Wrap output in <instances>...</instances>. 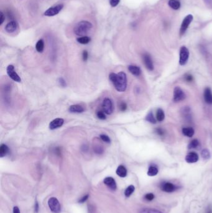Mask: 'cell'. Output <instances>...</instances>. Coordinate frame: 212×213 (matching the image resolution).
Segmentation results:
<instances>
[{
	"label": "cell",
	"mask_w": 212,
	"mask_h": 213,
	"mask_svg": "<svg viewBox=\"0 0 212 213\" xmlns=\"http://www.w3.org/2000/svg\"><path fill=\"white\" fill-rule=\"evenodd\" d=\"M68 110L72 113H82L84 111V109L80 105H72Z\"/></svg>",
	"instance_id": "d6986e66"
},
{
	"label": "cell",
	"mask_w": 212,
	"mask_h": 213,
	"mask_svg": "<svg viewBox=\"0 0 212 213\" xmlns=\"http://www.w3.org/2000/svg\"><path fill=\"white\" fill-rule=\"evenodd\" d=\"M192 21H193V16L192 15H188L184 18L181 24V29H180V34H181V36H182L184 33H185L188 28V27L189 26Z\"/></svg>",
	"instance_id": "5b68a950"
},
{
	"label": "cell",
	"mask_w": 212,
	"mask_h": 213,
	"mask_svg": "<svg viewBox=\"0 0 212 213\" xmlns=\"http://www.w3.org/2000/svg\"><path fill=\"white\" fill-rule=\"evenodd\" d=\"M204 99L206 103L212 104V93L210 88H206L204 91Z\"/></svg>",
	"instance_id": "2e32d148"
},
{
	"label": "cell",
	"mask_w": 212,
	"mask_h": 213,
	"mask_svg": "<svg viewBox=\"0 0 212 213\" xmlns=\"http://www.w3.org/2000/svg\"><path fill=\"white\" fill-rule=\"evenodd\" d=\"M17 27V22L15 21H11L8 22L5 27V30L9 32V33H12V32H15Z\"/></svg>",
	"instance_id": "9a60e30c"
},
{
	"label": "cell",
	"mask_w": 212,
	"mask_h": 213,
	"mask_svg": "<svg viewBox=\"0 0 212 213\" xmlns=\"http://www.w3.org/2000/svg\"><path fill=\"white\" fill-rule=\"evenodd\" d=\"M164 118H165V114L164 111L162 109H159L157 110V114H156L157 120L159 122H162L164 120Z\"/></svg>",
	"instance_id": "d4e9b609"
},
{
	"label": "cell",
	"mask_w": 212,
	"mask_h": 213,
	"mask_svg": "<svg viewBox=\"0 0 212 213\" xmlns=\"http://www.w3.org/2000/svg\"><path fill=\"white\" fill-rule=\"evenodd\" d=\"M48 205L50 211L53 213H60L61 211V206L56 198L52 197L48 201Z\"/></svg>",
	"instance_id": "3957f363"
},
{
	"label": "cell",
	"mask_w": 212,
	"mask_h": 213,
	"mask_svg": "<svg viewBox=\"0 0 212 213\" xmlns=\"http://www.w3.org/2000/svg\"><path fill=\"white\" fill-rule=\"evenodd\" d=\"M102 107L105 113L108 115H111L113 112V102L108 98H106L104 99L102 104Z\"/></svg>",
	"instance_id": "9c48e42d"
},
{
	"label": "cell",
	"mask_w": 212,
	"mask_h": 213,
	"mask_svg": "<svg viewBox=\"0 0 212 213\" xmlns=\"http://www.w3.org/2000/svg\"><path fill=\"white\" fill-rule=\"evenodd\" d=\"M93 150L95 153L97 155L102 154L104 151L103 148L100 145H95V146H93Z\"/></svg>",
	"instance_id": "4dcf8cb0"
},
{
	"label": "cell",
	"mask_w": 212,
	"mask_h": 213,
	"mask_svg": "<svg viewBox=\"0 0 212 213\" xmlns=\"http://www.w3.org/2000/svg\"><path fill=\"white\" fill-rule=\"evenodd\" d=\"M204 1L207 5L212 6V0H204Z\"/></svg>",
	"instance_id": "bcb514c9"
},
{
	"label": "cell",
	"mask_w": 212,
	"mask_h": 213,
	"mask_svg": "<svg viewBox=\"0 0 212 213\" xmlns=\"http://www.w3.org/2000/svg\"><path fill=\"white\" fill-rule=\"evenodd\" d=\"M160 189L164 192L172 193L177 189V187L173 183L169 182H164L161 184Z\"/></svg>",
	"instance_id": "30bf717a"
},
{
	"label": "cell",
	"mask_w": 212,
	"mask_h": 213,
	"mask_svg": "<svg viewBox=\"0 0 212 213\" xmlns=\"http://www.w3.org/2000/svg\"><path fill=\"white\" fill-rule=\"evenodd\" d=\"M109 78L117 91L123 92L126 90L127 88V77L125 73L123 72L118 74L112 73L109 76Z\"/></svg>",
	"instance_id": "6da1fadb"
},
{
	"label": "cell",
	"mask_w": 212,
	"mask_h": 213,
	"mask_svg": "<svg viewBox=\"0 0 212 213\" xmlns=\"http://www.w3.org/2000/svg\"><path fill=\"white\" fill-rule=\"evenodd\" d=\"M89 197V194H86V195H85L84 196H83L82 198L80 199L79 200H78V202H80V203H84V202H85L87 200H88Z\"/></svg>",
	"instance_id": "74e56055"
},
{
	"label": "cell",
	"mask_w": 212,
	"mask_h": 213,
	"mask_svg": "<svg viewBox=\"0 0 212 213\" xmlns=\"http://www.w3.org/2000/svg\"><path fill=\"white\" fill-rule=\"evenodd\" d=\"M186 99V94L179 87H176L174 90V101L179 102Z\"/></svg>",
	"instance_id": "8992f818"
},
{
	"label": "cell",
	"mask_w": 212,
	"mask_h": 213,
	"mask_svg": "<svg viewBox=\"0 0 212 213\" xmlns=\"http://www.w3.org/2000/svg\"><path fill=\"white\" fill-rule=\"evenodd\" d=\"M206 213H212V209L210 207H209L206 209Z\"/></svg>",
	"instance_id": "c3c4849f"
},
{
	"label": "cell",
	"mask_w": 212,
	"mask_h": 213,
	"mask_svg": "<svg viewBox=\"0 0 212 213\" xmlns=\"http://www.w3.org/2000/svg\"><path fill=\"white\" fill-rule=\"evenodd\" d=\"M92 28V24L86 21H82L78 22L75 25L73 31L78 36H85Z\"/></svg>",
	"instance_id": "7a4b0ae2"
},
{
	"label": "cell",
	"mask_w": 212,
	"mask_h": 213,
	"mask_svg": "<svg viewBox=\"0 0 212 213\" xmlns=\"http://www.w3.org/2000/svg\"><path fill=\"white\" fill-rule=\"evenodd\" d=\"M77 40L78 41V43H79L82 44H86L90 43V38L88 36H82L80 37V38H77Z\"/></svg>",
	"instance_id": "484cf974"
},
{
	"label": "cell",
	"mask_w": 212,
	"mask_h": 213,
	"mask_svg": "<svg viewBox=\"0 0 212 213\" xmlns=\"http://www.w3.org/2000/svg\"><path fill=\"white\" fill-rule=\"evenodd\" d=\"M82 57H83V60H84V61H87V59H88V57H89V54L86 50H84V51L83 52Z\"/></svg>",
	"instance_id": "ab89813d"
},
{
	"label": "cell",
	"mask_w": 212,
	"mask_h": 213,
	"mask_svg": "<svg viewBox=\"0 0 212 213\" xmlns=\"http://www.w3.org/2000/svg\"><path fill=\"white\" fill-rule=\"evenodd\" d=\"M156 132L160 136H163L164 135V130L162 128H157Z\"/></svg>",
	"instance_id": "b9f144b4"
},
{
	"label": "cell",
	"mask_w": 212,
	"mask_h": 213,
	"mask_svg": "<svg viewBox=\"0 0 212 213\" xmlns=\"http://www.w3.org/2000/svg\"><path fill=\"white\" fill-rule=\"evenodd\" d=\"M36 49L38 53H43L44 49V43L43 39H40L38 41L36 45Z\"/></svg>",
	"instance_id": "cb8c5ba5"
},
{
	"label": "cell",
	"mask_w": 212,
	"mask_h": 213,
	"mask_svg": "<svg viewBox=\"0 0 212 213\" xmlns=\"http://www.w3.org/2000/svg\"><path fill=\"white\" fill-rule=\"evenodd\" d=\"M88 149H89V148H88V146H87L86 145H84V146H83L82 147V150L83 151H86L87 150H88Z\"/></svg>",
	"instance_id": "7dc6e473"
},
{
	"label": "cell",
	"mask_w": 212,
	"mask_h": 213,
	"mask_svg": "<svg viewBox=\"0 0 212 213\" xmlns=\"http://www.w3.org/2000/svg\"><path fill=\"white\" fill-rule=\"evenodd\" d=\"M154 198H155V196L153 193H147L144 196L145 200H146L147 201H153L154 199Z\"/></svg>",
	"instance_id": "836d02e7"
},
{
	"label": "cell",
	"mask_w": 212,
	"mask_h": 213,
	"mask_svg": "<svg viewBox=\"0 0 212 213\" xmlns=\"http://www.w3.org/2000/svg\"><path fill=\"white\" fill-rule=\"evenodd\" d=\"M188 57H189V50L185 46H182L180 50V65L184 66L187 62Z\"/></svg>",
	"instance_id": "277c9868"
},
{
	"label": "cell",
	"mask_w": 212,
	"mask_h": 213,
	"mask_svg": "<svg viewBox=\"0 0 212 213\" xmlns=\"http://www.w3.org/2000/svg\"><path fill=\"white\" fill-rule=\"evenodd\" d=\"M39 203L38 202V201H36L35 202V205H34V211L36 213H38L39 211Z\"/></svg>",
	"instance_id": "7bdbcfd3"
},
{
	"label": "cell",
	"mask_w": 212,
	"mask_h": 213,
	"mask_svg": "<svg viewBox=\"0 0 212 213\" xmlns=\"http://www.w3.org/2000/svg\"><path fill=\"white\" fill-rule=\"evenodd\" d=\"M63 8V5L62 4H58V5H57L56 6L51 7V8H49L48 10H47L44 12V15L46 16H56L62 10Z\"/></svg>",
	"instance_id": "52a82bcc"
},
{
	"label": "cell",
	"mask_w": 212,
	"mask_h": 213,
	"mask_svg": "<svg viewBox=\"0 0 212 213\" xmlns=\"http://www.w3.org/2000/svg\"><path fill=\"white\" fill-rule=\"evenodd\" d=\"M116 173L119 177L124 178L127 175V170L125 168V166H124L123 165H119L116 171Z\"/></svg>",
	"instance_id": "ac0fdd59"
},
{
	"label": "cell",
	"mask_w": 212,
	"mask_h": 213,
	"mask_svg": "<svg viewBox=\"0 0 212 213\" xmlns=\"http://www.w3.org/2000/svg\"><path fill=\"white\" fill-rule=\"evenodd\" d=\"M4 19H5V18H4L3 13L2 12H1L0 13V25H1L3 24L4 21Z\"/></svg>",
	"instance_id": "ee69618b"
},
{
	"label": "cell",
	"mask_w": 212,
	"mask_h": 213,
	"mask_svg": "<svg viewBox=\"0 0 212 213\" xmlns=\"http://www.w3.org/2000/svg\"><path fill=\"white\" fill-rule=\"evenodd\" d=\"M9 152V148L5 144H1L0 146V156L3 158V157L5 156Z\"/></svg>",
	"instance_id": "7402d4cb"
},
{
	"label": "cell",
	"mask_w": 212,
	"mask_h": 213,
	"mask_svg": "<svg viewBox=\"0 0 212 213\" xmlns=\"http://www.w3.org/2000/svg\"><path fill=\"white\" fill-rule=\"evenodd\" d=\"M128 70L132 75L135 76H139L141 74V69L138 66H133V65H131V66H128Z\"/></svg>",
	"instance_id": "e0dca14e"
},
{
	"label": "cell",
	"mask_w": 212,
	"mask_h": 213,
	"mask_svg": "<svg viewBox=\"0 0 212 213\" xmlns=\"http://www.w3.org/2000/svg\"><path fill=\"white\" fill-rule=\"evenodd\" d=\"M184 78H185V80L188 82H190L193 81V76L190 74H187Z\"/></svg>",
	"instance_id": "60d3db41"
},
{
	"label": "cell",
	"mask_w": 212,
	"mask_h": 213,
	"mask_svg": "<svg viewBox=\"0 0 212 213\" xmlns=\"http://www.w3.org/2000/svg\"><path fill=\"white\" fill-rule=\"evenodd\" d=\"M105 185L110 188L112 190H115L116 189L117 186H116V183L115 181V180L112 177H107L104 179L103 181Z\"/></svg>",
	"instance_id": "4fadbf2b"
},
{
	"label": "cell",
	"mask_w": 212,
	"mask_h": 213,
	"mask_svg": "<svg viewBox=\"0 0 212 213\" xmlns=\"http://www.w3.org/2000/svg\"><path fill=\"white\" fill-rule=\"evenodd\" d=\"M146 120H147V122H149L151 123H156V118H154V115H153V114L152 112H150L147 115V116L146 117Z\"/></svg>",
	"instance_id": "f546056e"
},
{
	"label": "cell",
	"mask_w": 212,
	"mask_h": 213,
	"mask_svg": "<svg viewBox=\"0 0 212 213\" xmlns=\"http://www.w3.org/2000/svg\"><path fill=\"white\" fill-rule=\"evenodd\" d=\"M168 4L170 8L175 10H177L181 8V3L178 0H169Z\"/></svg>",
	"instance_id": "44dd1931"
},
{
	"label": "cell",
	"mask_w": 212,
	"mask_h": 213,
	"mask_svg": "<svg viewBox=\"0 0 212 213\" xmlns=\"http://www.w3.org/2000/svg\"><path fill=\"white\" fill-rule=\"evenodd\" d=\"M119 1H120V0H109L110 4H111V6L112 7L116 6L119 4Z\"/></svg>",
	"instance_id": "8d00e7d4"
},
{
	"label": "cell",
	"mask_w": 212,
	"mask_h": 213,
	"mask_svg": "<svg viewBox=\"0 0 212 213\" xmlns=\"http://www.w3.org/2000/svg\"><path fill=\"white\" fill-rule=\"evenodd\" d=\"M199 155L195 152H190L186 157V161L188 163H194L199 160Z\"/></svg>",
	"instance_id": "5bb4252c"
},
{
	"label": "cell",
	"mask_w": 212,
	"mask_h": 213,
	"mask_svg": "<svg viewBox=\"0 0 212 213\" xmlns=\"http://www.w3.org/2000/svg\"><path fill=\"white\" fill-rule=\"evenodd\" d=\"M100 138L101 139V140L105 142V143H110V142H111V140H110V138H109V137L107 135H105V134H102V135H101L100 136Z\"/></svg>",
	"instance_id": "d6a6232c"
},
{
	"label": "cell",
	"mask_w": 212,
	"mask_h": 213,
	"mask_svg": "<svg viewBox=\"0 0 212 213\" xmlns=\"http://www.w3.org/2000/svg\"><path fill=\"white\" fill-rule=\"evenodd\" d=\"M64 123V120L62 118H57L53 120L52 121L49 123V128L50 130H55L56 128L61 127Z\"/></svg>",
	"instance_id": "7c38bea8"
},
{
	"label": "cell",
	"mask_w": 212,
	"mask_h": 213,
	"mask_svg": "<svg viewBox=\"0 0 212 213\" xmlns=\"http://www.w3.org/2000/svg\"><path fill=\"white\" fill-rule=\"evenodd\" d=\"M96 116L100 120H105L106 119V115L105 113L102 111H98V112L96 113Z\"/></svg>",
	"instance_id": "e575fe53"
},
{
	"label": "cell",
	"mask_w": 212,
	"mask_h": 213,
	"mask_svg": "<svg viewBox=\"0 0 212 213\" xmlns=\"http://www.w3.org/2000/svg\"><path fill=\"white\" fill-rule=\"evenodd\" d=\"M59 84L62 87H66V85H67L66 81L64 80L63 78H61V77L59 78Z\"/></svg>",
	"instance_id": "f35d334b"
},
{
	"label": "cell",
	"mask_w": 212,
	"mask_h": 213,
	"mask_svg": "<svg viewBox=\"0 0 212 213\" xmlns=\"http://www.w3.org/2000/svg\"><path fill=\"white\" fill-rule=\"evenodd\" d=\"M142 59L146 67L148 69L149 71H152L154 70V64L153 60H152L150 55L148 54H144L142 55Z\"/></svg>",
	"instance_id": "8fae6325"
},
{
	"label": "cell",
	"mask_w": 212,
	"mask_h": 213,
	"mask_svg": "<svg viewBox=\"0 0 212 213\" xmlns=\"http://www.w3.org/2000/svg\"><path fill=\"white\" fill-rule=\"evenodd\" d=\"M13 213H21L19 207L17 206H15L13 207Z\"/></svg>",
	"instance_id": "f6af8a7d"
},
{
	"label": "cell",
	"mask_w": 212,
	"mask_h": 213,
	"mask_svg": "<svg viewBox=\"0 0 212 213\" xmlns=\"http://www.w3.org/2000/svg\"><path fill=\"white\" fill-rule=\"evenodd\" d=\"M139 213H162L160 211L153 209V208H143L139 211Z\"/></svg>",
	"instance_id": "83f0119b"
},
{
	"label": "cell",
	"mask_w": 212,
	"mask_h": 213,
	"mask_svg": "<svg viewBox=\"0 0 212 213\" xmlns=\"http://www.w3.org/2000/svg\"><path fill=\"white\" fill-rule=\"evenodd\" d=\"M6 71L8 76L10 77L13 81L17 82H21V78L16 72L15 70V67H14L13 65H9L7 67Z\"/></svg>",
	"instance_id": "ba28073f"
},
{
	"label": "cell",
	"mask_w": 212,
	"mask_h": 213,
	"mask_svg": "<svg viewBox=\"0 0 212 213\" xmlns=\"http://www.w3.org/2000/svg\"><path fill=\"white\" fill-rule=\"evenodd\" d=\"M119 109H120L121 111L124 112V111H125L127 109V105L125 102H121L120 104H119Z\"/></svg>",
	"instance_id": "d590c367"
},
{
	"label": "cell",
	"mask_w": 212,
	"mask_h": 213,
	"mask_svg": "<svg viewBox=\"0 0 212 213\" xmlns=\"http://www.w3.org/2000/svg\"><path fill=\"white\" fill-rule=\"evenodd\" d=\"M135 186H133V185H130V186H129L126 189L125 191H124V195H125V196L127 198L130 197L133 193V192L135 191Z\"/></svg>",
	"instance_id": "4316f807"
},
{
	"label": "cell",
	"mask_w": 212,
	"mask_h": 213,
	"mask_svg": "<svg viewBox=\"0 0 212 213\" xmlns=\"http://www.w3.org/2000/svg\"><path fill=\"white\" fill-rule=\"evenodd\" d=\"M182 133L185 136L188 137H192L194 135L195 131L193 128L186 127L182 129Z\"/></svg>",
	"instance_id": "ffe728a7"
},
{
	"label": "cell",
	"mask_w": 212,
	"mask_h": 213,
	"mask_svg": "<svg viewBox=\"0 0 212 213\" xmlns=\"http://www.w3.org/2000/svg\"><path fill=\"white\" fill-rule=\"evenodd\" d=\"M158 173V169L155 166H151L147 171V174L149 177H154Z\"/></svg>",
	"instance_id": "603a6c76"
},
{
	"label": "cell",
	"mask_w": 212,
	"mask_h": 213,
	"mask_svg": "<svg viewBox=\"0 0 212 213\" xmlns=\"http://www.w3.org/2000/svg\"><path fill=\"white\" fill-rule=\"evenodd\" d=\"M201 155L204 160H208L210 158V153L209 150L204 149L202 151Z\"/></svg>",
	"instance_id": "1f68e13d"
},
{
	"label": "cell",
	"mask_w": 212,
	"mask_h": 213,
	"mask_svg": "<svg viewBox=\"0 0 212 213\" xmlns=\"http://www.w3.org/2000/svg\"><path fill=\"white\" fill-rule=\"evenodd\" d=\"M199 145H200V143H199V140L195 139V140H193L192 141H191L190 142V143L188 145V149H194L199 146Z\"/></svg>",
	"instance_id": "f1b7e54d"
}]
</instances>
